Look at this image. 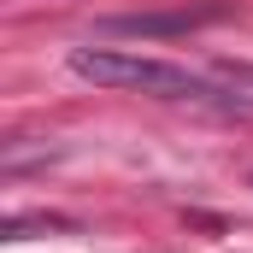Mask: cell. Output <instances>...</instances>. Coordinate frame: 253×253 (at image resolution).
<instances>
[{
	"label": "cell",
	"instance_id": "6da1fadb",
	"mask_svg": "<svg viewBox=\"0 0 253 253\" xmlns=\"http://www.w3.org/2000/svg\"><path fill=\"white\" fill-rule=\"evenodd\" d=\"M71 77L94 88H124V94H153V100H218L212 77H194L171 59H141L124 47H71Z\"/></svg>",
	"mask_w": 253,
	"mask_h": 253
},
{
	"label": "cell",
	"instance_id": "7a4b0ae2",
	"mask_svg": "<svg viewBox=\"0 0 253 253\" xmlns=\"http://www.w3.org/2000/svg\"><path fill=\"white\" fill-rule=\"evenodd\" d=\"M200 18H118V24H106V30H118V36H165V30H189Z\"/></svg>",
	"mask_w": 253,
	"mask_h": 253
}]
</instances>
